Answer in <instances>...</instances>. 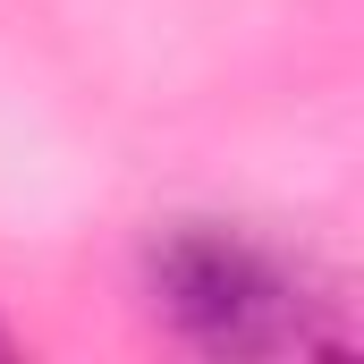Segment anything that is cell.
<instances>
[{"label": "cell", "instance_id": "6da1fadb", "mask_svg": "<svg viewBox=\"0 0 364 364\" xmlns=\"http://www.w3.org/2000/svg\"><path fill=\"white\" fill-rule=\"evenodd\" d=\"M153 305L178 322V339L212 356H314L348 348L339 296L288 255L237 229H170L153 246Z\"/></svg>", "mask_w": 364, "mask_h": 364}, {"label": "cell", "instance_id": "7a4b0ae2", "mask_svg": "<svg viewBox=\"0 0 364 364\" xmlns=\"http://www.w3.org/2000/svg\"><path fill=\"white\" fill-rule=\"evenodd\" d=\"M0 356H9V339H0Z\"/></svg>", "mask_w": 364, "mask_h": 364}]
</instances>
